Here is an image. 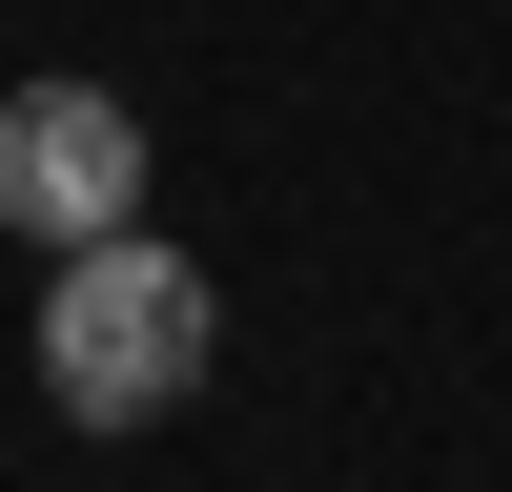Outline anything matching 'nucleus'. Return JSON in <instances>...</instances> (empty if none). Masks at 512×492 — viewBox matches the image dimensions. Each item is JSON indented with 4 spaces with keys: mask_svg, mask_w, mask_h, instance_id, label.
<instances>
[{
    "mask_svg": "<svg viewBox=\"0 0 512 492\" xmlns=\"http://www.w3.org/2000/svg\"><path fill=\"white\" fill-rule=\"evenodd\" d=\"M205 349H226V287H205L185 246L103 226V246L41 267V390H62L82 431H164V410L205 390Z\"/></svg>",
    "mask_w": 512,
    "mask_h": 492,
    "instance_id": "nucleus-1",
    "label": "nucleus"
},
{
    "mask_svg": "<svg viewBox=\"0 0 512 492\" xmlns=\"http://www.w3.org/2000/svg\"><path fill=\"white\" fill-rule=\"evenodd\" d=\"M0 226H41V246L144 226V103L123 82H21L0 103Z\"/></svg>",
    "mask_w": 512,
    "mask_h": 492,
    "instance_id": "nucleus-2",
    "label": "nucleus"
}]
</instances>
